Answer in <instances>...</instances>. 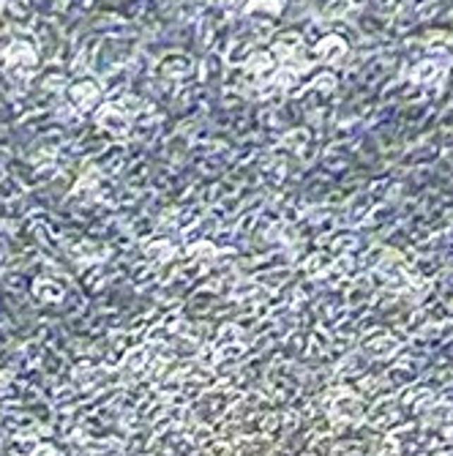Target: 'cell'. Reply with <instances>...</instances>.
Listing matches in <instances>:
<instances>
[{
	"mask_svg": "<svg viewBox=\"0 0 453 456\" xmlns=\"http://www.w3.org/2000/svg\"><path fill=\"white\" fill-rule=\"evenodd\" d=\"M314 52H317V58H322V61H339V58L347 55V44L342 42L339 36H325V39L317 42Z\"/></svg>",
	"mask_w": 453,
	"mask_h": 456,
	"instance_id": "obj_3",
	"label": "cell"
},
{
	"mask_svg": "<svg viewBox=\"0 0 453 456\" xmlns=\"http://www.w3.org/2000/svg\"><path fill=\"white\" fill-rule=\"evenodd\" d=\"M314 88H317V90H333V88H336V77H333V74H320V77L314 80Z\"/></svg>",
	"mask_w": 453,
	"mask_h": 456,
	"instance_id": "obj_9",
	"label": "cell"
},
{
	"mask_svg": "<svg viewBox=\"0 0 453 456\" xmlns=\"http://www.w3.org/2000/svg\"><path fill=\"white\" fill-rule=\"evenodd\" d=\"M68 99L74 102V107H80V109H90V107H96V104L102 102V88L93 83V80H83V83L71 85Z\"/></svg>",
	"mask_w": 453,
	"mask_h": 456,
	"instance_id": "obj_1",
	"label": "cell"
},
{
	"mask_svg": "<svg viewBox=\"0 0 453 456\" xmlns=\"http://www.w3.org/2000/svg\"><path fill=\"white\" fill-rule=\"evenodd\" d=\"M282 8H284V3H282V0H246V6H243V11H246V14H254V11L279 14Z\"/></svg>",
	"mask_w": 453,
	"mask_h": 456,
	"instance_id": "obj_7",
	"label": "cell"
},
{
	"mask_svg": "<svg viewBox=\"0 0 453 456\" xmlns=\"http://www.w3.org/2000/svg\"><path fill=\"white\" fill-rule=\"evenodd\" d=\"M3 58H6L8 66H20V68H36V63H39L36 49L25 42L8 44V47H6V52H3Z\"/></svg>",
	"mask_w": 453,
	"mask_h": 456,
	"instance_id": "obj_2",
	"label": "cell"
},
{
	"mask_svg": "<svg viewBox=\"0 0 453 456\" xmlns=\"http://www.w3.org/2000/svg\"><path fill=\"white\" fill-rule=\"evenodd\" d=\"M350 8H352V0H330L328 6H325V17H330V20L344 17Z\"/></svg>",
	"mask_w": 453,
	"mask_h": 456,
	"instance_id": "obj_8",
	"label": "cell"
},
{
	"mask_svg": "<svg viewBox=\"0 0 453 456\" xmlns=\"http://www.w3.org/2000/svg\"><path fill=\"white\" fill-rule=\"evenodd\" d=\"M276 68V61H273V55L270 52H254V55H248L246 61V71L248 74H257V77H265Z\"/></svg>",
	"mask_w": 453,
	"mask_h": 456,
	"instance_id": "obj_4",
	"label": "cell"
},
{
	"mask_svg": "<svg viewBox=\"0 0 453 456\" xmlns=\"http://www.w3.org/2000/svg\"><path fill=\"white\" fill-rule=\"evenodd\" d=\"M99 124L104 128H109V131H123L126 128V115L118 109V107H112V104H107L99 109Z\"/></svg>",
	"mask_w": 453,
	"mask_h": 456,
	"instance_id": "obj_5",
	"label": "cell"
},
{
	"mask_svg": "<svg viewBox=\"0 0 453 456\" xmlns=\"http://www.w3.org/2000/svg\"><path fill=\"white\" fill-rule=\"evenodd\" d=\"M273 49H276V55L282 58V61L287 63L295 52H301V39L295 36V33H289V36H282L279 42L273 44Z\"/></svg>",
	"mask_w": 453,
	"mask_h": 456,
	"instance_id": "obj_6",
	"label": "cell"
},
{
	"mask_svg": "<svg viewBox=\"0 0 453 456\" xmlns=\"http://www.w3.org/2000/svg\"><path fill=\"white\" fill-rule=\"evenodd\" d=\"M226 8H243L246 6V0H222Z\"/></svg>",
	"mask_w": 453,
	"mask_h": 456,
	"instance_id": "obj_10",
	"label": "cell"
}]
</instances>
